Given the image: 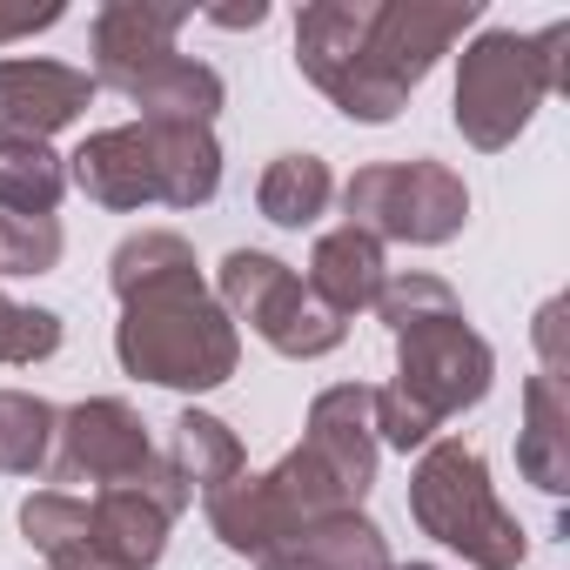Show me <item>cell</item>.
<instances>
[{
	"label": "cell",
	"mask_w": 570,
	"mask_h": 570,
	"mask_svg": "<svg viewBox=\"0 0 570 570\" xmlns=\"http://www.w3.org/2000/svg\"><path fill=\"white\" fill-rule=\"evenodd\" d=\"M470 21L476 0H316L296 21V68L350 121L383 128L410 108Z\"/></svg>",
	"instance_id": "cell-1"
},
{
	"label": "cell",
	"mask_w": 570,
	"mask_h": 570,
	"mask_svg": "<svg viewBox=\"0 0 570 570\" xmlns=\"http://www.w3.org/2000/svg\"><path fill=\"white\" fill-rule=\"evenodd\" d=\"M181 470L155 450L148 470L121 490H35L21 497V537L55 563V570H155L168 550V523L188 510Z\"/></svg>",
	"instance_id": "cell-2"
},
{
	"label": "cell",
	"mask_w": 570,
	"mask_h": 570,
	"mask_svg": "<svg viewBox=\"0 0 570 570\" xmlns=\"http://www.w3.org/2000/svg\"><path fill=\"white\" fill-rule=\"evenodd\" d=\"M376 316L396 336V383L390 390L410 410H423L436 430L490 396L497 356L470 330V316H463V303L443 275H423V268L390 275L383 296H376Z\"/></svg>",
	"instance_id": "cell-3"
},
{
	"label": "cell",
	"mask_w": 570,
	"mask_h": 570,
	"mask_svg": "<svg viewBox=\"0 0 570 570\" xmlns=\"http://www.w3.org/2000/svg\"><path fill=\"white\" fill-rule=\"evenodd\" d=\"M115 356L128 376L161 383V390H222L242 363V330L228 309L208 296V282H175L121 303L115 323Z\"/></svg>",
	"instance_id": "cell-4"
},
{
	"label": "cell",
	"mask_w": 570,
	"mask_h": 570,
	"mask_svg": "<svg viewBox=\"0 0 570 570\" xmlns=\"http://www.w3.org/2000/svg\"><path fill=\"white\" fill-rule=\"evenodd\" d=\"M563 48H570V21H550L543 35H517V28L476 35L456 55V128H463V141L483 155L510 148L530 128V115L570 88Z\"/></svg>",
	"instance_id": "cell-5"
},
{
	"label": "cell",
	"mask_w": 570,
	"mask_h": 570,
	"mask_svg": "<svg viewBox=\"0 0 570 570\" xmlns=\"http://www.w3.org/2000/svg\"><path fill=\"white\" fill-rule=\"evenodd\" d=\"M410 517H416L423 537L456 550L470 570H517L523 550H530L523 523L497 503L490 463L456 436L423 443V456L410 470Z\"/></svg>",
	"instance_id": "cell-6"
},
{
	"label": "cell",
	"mask_w": 570,
	"mask_h": 570,
	"mask_svg": "<svg viewBox=\"0 0 570 570\" xmlns=\"http://www.w3.org/2000/svg\"><path fill=\"white\" fill-rule=\"evenodd\" d=\"M215 303L228 309V323H248L275 356H289V363H316V356L343 350V336H350V323L309 289V282L289 262L262 255V248H228L222 255Z\"/></svg>",
	"instance_id": "cell-7"
},
{
	"label": "cell",
	"mask_w": 570,
	"mask_h": 570,
	"mask_svg": "<svg viewBox=\"0 0 570 570\" xmlns=\"http://www.w3.org/2000/svg\"><path fill=\"white\" fill-rule=\"evenodd\" d=\"M343 208L363 235L376 242H410V248H443L470 222V188L450 161L410 155V161H370L350 175Z\"/></svg>",
	"instance_id": "cell-8"
},
{
	"label": "cell",
	"mask_w": 570,
	"mask_h": 570,
	"mask_svg": "<svg viewBox=\"0 0 570 570\" xmlns=\"http://www.w3.org/2000/svg\"><path fill=\"white\" fill-rule=\"evenodd\" d=\"M155 443H148V423L135 416V403L121 396H88L75 410H61V430H55V483H88V490H121L148 470Z\"/></svg>",
	"instance_id": "cell-9"
},
{
	"label": "cell",
	"mask_w": 570,
	"mask_h": 570,
	"mask_svg": "<svg viewBox=\"0 0 570 570\" xmlns=\"http://www.w3.org/2000/svg\"><path fill=\"white\" fill-rule=\"evenodd\" d=\"M95 75L68 61H0V141H48L75 128L95 101Z\"/></svg>",
	"instance_id": "cell-10"
},
{
	"label": "cell",
	"mask_w": 570,
	"mask_h": 570,
	"mask_svg": "<svg viewBox=\"0 0 570 570\" xmlns=\"http://www.w3.org/2000/svg\"><path fill=\"white\" fill-rule=\"evenodd\" d=\"M303 450L363 503L370 483H376V456H383V443H376V390H370V383H336V390H323V396L309 403Z\"/></svg>",
	"instance_id": "cell-11"
},
{
	"label": "cell",
	"mask_w": 570,
	"mask_h": 570,
	"mask_svg": "<svg viewBox=\"0 0 570 570\" xmlns=\"http://www.w3.org/2000/svg\"><path fill=\"white\" fill-rule=\"evenodd\" d=\"M68 181L115 208V215H135V208H155L161 202V168H155V141L141 121H121V128H101L88 135L75 155H68Z\"/></svg>",
	"instance_id": "cell-12"
},
{
	"label": "cell",
	"mask_w": 570,
	"mask_h": 570,
	"mask_svg": "<svg viewBox=\"0 0 570 570\" xmlns=\"http://www.w3.org/2000/svg\"><path fill=\"white\" fill-rule=\"evenodd\" d=\"M202 510H208V530L222 537V550L255 557V563L275 557V550H289L303 537V517L289 510V497L275 490L268 470H235L228 483H215L202 497Z\"/></svg>",
	"instance_id": "cell-13"
},
{
	"label": "cell",
	"mask_w": 570,
	"mask_h": 570,
	"mask_svg": "<svg viewBox=\"0 0 570 570\" xmlns=\"http://www.w3.org/2000/svg\"><path fill=\"white\" fill-rule=\"evenodd\" d=\"M188 28V8H155V0H108L95 14V88L128 95L155 61L175 55V35Z\"/></svg>",
	"instance_id": "cell-14"
},
{
	"label": "cell",
	"mask_w": 570,
	"mask_h": 570,
	"mask_svg": "<svg viewBox=\"0 0 570 570\" xmlns=\"http://www.w3.org/2000/svg\"><path fill=\"white\" fill-rule=\"evenodd\" d=\"M309 289L350 323V316H363V309H376V296H383V282H390V262H383V242L376 235H363L356 222H343V228H330V235H316V248H309Z\"/></svg>",
	"instance_id": "cell-15"
},
{
	"label": "cell",
	"mask_w": 570,
	"mask_h": 570,
	"mask_svg": "<svg viewBox=\"0 0 570 570\" xmlns=\"http://www.w3.org/2000/svg\"><path fill=\"white\" fill-rule=\"evenodd\" d=\"M517 470H523L543 497H563V490H570V390H563L557 376H543V370L523 383Z\"/></svg>",
	"instance_id": "cell-16"
},
{
	"label": "cell",
	"mask_w": 570,
	"mask_h": 570,
	"mask_svg": "<svg viewBox=\"0 0 570 570\" xmlns=\"http://www.w3.org/2000/svg\"><path fill=\"white\" fill-rule=\"evenodd\" d=\"M128 101L141 108V121H168V128H215V115H222L228 88H222V75H215L208 61L168 55V61H155V68L128 88Z\"/></svg>",
	"instance_id": "cell-17"
},
{
	"label": "cell",
	"mask_w": 570,
	"mask_h": 570,
	"mask_svg": "<svg viewBox=\"0 0 570 570\" xmlns=\"http://www.w3.org/2000/svg\"><path fill=\"white\" fill-rule=\"evenodd\" d=\"M155 141V168H161V208H208L222 188V148L215 128H168V121H141Z\"/></svg>",
	"instance_id": "cell-18"
},
{
	"label": "cell",
	"mask_w": 570,
	"mask_h": 570,
	"mask_svg": "<svg viewBox=\"0 0 570 570\" xmlns=\"http://www.w3.org/2000/svg\"><path fill=\"white\" fill-rule=\"evenodd\" d=\"M108 282H115L121 303H135V296H148V289L202 282V268H195V248H188L175 228H141V235H128V242L108 255Z\"/></svg>",
	"instance_id": "cell-19"
},
{
	"label": "cell",
	"mask_w": 570,
	"mask_h": 570,
	"mask_svg": "<svg viewBox=\"0 0 570 570\" xmlns=\"http://www.w3.org/2000/svg\"><path fill=\"white\" fill-rule=\"evenodd\" d=\"M336 181H330V161L323 155H275L255 181V208L275 222V228H309L323 222Z\"/></svg>",
	"instance_id": "cell-20"
},
{
	"label": "cell",
	"mask_w": 570,
	"mask_h": 570,
	"mask_svg": "<svg viewBox=\"0 0 570 570\" xmlns=\"http://www.w3.org/2000/svg\"><path fill=\"white\" fill-rule=\"evenodd\" d=\"M289 557H296L303 570H390V537H383L363 510H336V517L309 523V530L289 543Z\"/></svg>",
	"instance_id": "cell-21"
},
{
	"label": "cell",
	"mask_w": 570,
	"mask_h": 570,
	"mask_svg": "<svg viewBox=\"0 0 570 570\" xmlns=\"http://www.w3.org/2000/svg\"><path fill=\"white\" fill-rule=\"evenodd\" d=\"M168 430H175V436H168V463L181 470L188 490L208 497L215 483H228V476L242 470V436H235L222 416H208V410H181Z\"/></svg>",
	"instance_id": "cell-22"
},
{
	"label": "cell",
	"mask_w": 570,
	"mask_h": 570,
	"mask_svg": "<svg viewBox=\"0 0 570 570\" xmlns=\"http://www.w3.org/2000/svg\"><path fill=\"white\" fill-rule=\"evenodd\" d=\"M68 195V161L48 141H0V208L55 215Z\"/></svg>",
	"instance_id": "cell-23"
},
{
	"label": "cell",
	"mask_w": 570,
	"mask_h": 570,
	"mask_svg": "<svg viewBox=\"0 0 570 570\" xmlns=\"http://www.w3.org/2000/svg\"><path fill=\"white\" fill-rule=\"evenodd\" d=\"M55 430L61 410L35 390H0V470L8 476H35L55 456Z\"/></svg>",
	"instance_id": "cell-24"
},
{
	"label": "cell",
	"mask_w": 570,
	"mask_h": 570,
	"mask_svg": "<svg viewBox=\"0 0 570 570\" xmlns=\"http://www.w3.org/2000/svg\"><path fill=\"white\" fill-rule=\"evenodd\" d=\"M61 262V215L0 208V275H48Z\"/></svg>",
	"instance_id": "cell-25"
},
{
	"label": "cell",
	"mask_w": 570,
	"mask_h": 570,
	"mask_svg": "<svg viewBox=\"0 0 570 570\" xmlns=\"http://www.w3.org/2000/svg\"><path fill=\"white\" fill-rule=\"evenodd\" d=\"M55 350H61V316L55 309H28V303L0 296V363L28 370V363H48Z\"/></svg>",
	"instance_id": "cell-26"
},
{
	"label": "cell",
	"mask_w": 570,
	"mask_h": 570,
	"mask_svg": "<svg viewBox=\"0 0 570 570\" xmlns=\"http://www.w3.org/2000/svg\"><path fill=\"white\" fill-rule=\"evenodd\" d=\"M68 8L61 0H48V8H0V48L8 41H28V35H41V28H55Z\"/></svg>",
	"instance_id": "cell-27"
},
{
	"label": "cell",
	"mask_w": 570,
	"mask_h": 570,
	"mask_svg": "<svg viewBox=\"0 0 570 570\" xmlns=\"http://www.w3.org/2000/svg\"><path fill=\"white\" fill-rule=\"evenodd\" d=\"M208 21H222V28H262V21H268V8H262V0H248V8H215Z\"/></svg>",
	"instance_id": "cell-28"
},
{
	"label": "cell",
	"mask_w": 570,
	"mask_h": 570,
	"mask_svg": "<svg viewBox=\"0 0 570 570\" xmlns=\"http://www.w3.org/2000/svg\"><path fill=\"white\" fill-rule=\"evenodd\" d=\"M262 570H303V563H296L289 550H275V557H262Z\"/></svg>",
	"instance_id": "cell-29"
},
{
	"label": "cell",
	"mask_w": 570,
	"mask_h": 570,
	"mask_svg": "<svg viewBox=\"0 0 570 570\" xmlns=\"http://www.w3.org/2000/svg\"><path fill=\"white\" fill-rule=\"evenodd\" d=\"M390 570H436V563H390Z\"/></svg>",
	"instance_id": "cell-30"
}]
</instances>
